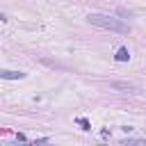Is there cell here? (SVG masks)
<instances>
[{"mask_svg":"<svg viewBox=\"0 0 146 146\" xmlns=\"http://www.w3.org/2000/svg\"><path fill=\"white\" fill-rule=\"evenodd\" d=\"M87 18H89L91 25L103 27V30H110V32H119V34H128V32H130V27H128L123 21L112 18V16H107V14H89Z\"/></svg>","mask_w":146,"mask_h":146,"instance_id":"1","label":"cell"},{"mask_svg":"<svg viewBox=\"0 0 146 146\" xmlns=\"http://www.w3.org/2000/svg\"><path fill=\"white\" fill-rule=\"evenodd\" d=\"M0 78L2 80H23L25 73L23 71H9V68H0Z\"/></svg>","mask_w":146,"mask_h":146,"instance_id":"2","label":"cell"},{"mask_svg":"<svg viewBox=\"0 0 146 146\" xmlns=\"http://www.w3.org/2000/svg\"><path fill=\"white\" fill-rule=\"evenodd\" d=\"M110 87H114V89H128V91H135V89H137L132 82H119V80H112Z\"/></svg>","mask_w":146,"mask_h":146,"instance_id":"3","label":"cell"},{"mask_svg":"<svg viewBox=\"0 0 146 146\" xmlns=\"http://www.w3.org/2000/svg\"><path fill=\"white\" fill-rule=\"evenodd\" d=\"M114 57H116V62H128V59H130V52H128V48H123V46H121V48L116 50V55H114Z\"/></svg>","mask_w":146,"mask_h":146,"instance_id":"4","label":"cell"},{"mask_svg":"<svg viewBox=\"0 0 146 146\" xmlns=\"http://www.w3.org/2000/svg\"><path fill=\"white\" fill-rule=\"evenodd\" d=\"M121 144H123V146H146V139H132V137H128V139H123Z\"/></svg>","mask_w":146,"mask_h":146,"instance_id":"5","label":"cell"},{"mask_svg":"<svg viewBox=\"0 0 146 146\" xmlns=\"http://www.w3.org/2000/svg\"><path fill=\"white\" fill-rule=\"evenodd\" d=\"M78 123L82 125V130H91V123H89L87 119H78Z\"/></svg>","mask_w":146,"mask_h":146,"instance_id":"6","label":"cell"},{"mask_svg":"<svg viewBox=\"0 0 146 146\" xmlns=\"http://www.w3.org/2000/svg\"><path fill=\"white\" fill-rule=\"evenodd\" d=\"M27 146H50V144H48V139H36V141H32Z\"/></svg>","mask_w":146,"mask_h":146,"instance_id":"7","label":"cell"},{"mask_svg":"<svg viewBox=\"0 0 146 146\" xmlns=\"http://www.w3.org/2000/svg\"><path fill=\"white\" fill-rule=\"evenodd\" d=\"M2 132H5V130H2V128H0V135H2Z\"/></svg>","mask_w":146,"mask_h":146,"instance_id":"8","label":"cell"},{"mask_svg":"<svg viewBox=\"0 0 146 146\" xmlns=\"http://www.w3.org/2000/svg\"><path fill=\"white\" fill-rule=\"evenodd\" d=\"M100 146H103V144H100Z\"/></svg>","mask_w":146,"mask_h":146,"instance_id":"9","label":"cell"}]
</instances>
